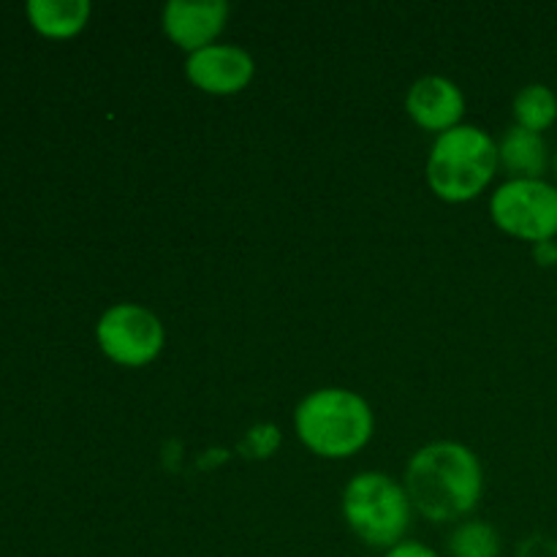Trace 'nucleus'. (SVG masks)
Returning <instances> with one entry per match:
<instances>
[{
  "label": "nucleus",
  "instance_id": "nucleus-1",
  "mask_svg": "<svg viewBox=\"0 0 557 557\" xmlns=\"http://www.w3.org/2000/svg\"><path fill=\"white\" fill-rule=\"evenodd\" d=\"M408 500L430 522H455L482 500L484 471L476 451L455 441L422 446L406 466Z\"/></svg>",
  "mask_w": 557,
  "mask_h": 557
},
{
  "label": "nucleus",
  "instance_id": "nucleus-2",
  "mask_svg": "<svg viewBox=\"0 0 557 557\" xmlns=\"http://www.w3.org/2000/svg\"><path fill=\"white\" fill-rule=\"evenodd\" d=\"M373 408L362 395L341 386L315 389L294 411V430L313 455L346 460L373 438Z\"/></svg>",
  "mask_w": 557,
  "mask_h": 557
},
{
  "label": "nucleus",
  "instance_id": "nucleus-3",
  "mask_svg": "<svg viewBox=\"0 0 557 557\" xmlns=\"http://www.w3.org/2000/svg\"><path fill=\"white\" fill-rule=\"evenodd\" d=\"M498 141L476 125H457L435 136L428 158V185L441 201L476 199L498 172Z\"/></svg>",
  "mask_w": 557,
  "mask_h": 557
},
{
  "label": "nucleus",
  "instance_id": "nucleus-4",
  "mask_svg": "<svg viewBox=\"0 0 557 557\" xmlns=\"http://www.w3.org/2000/svg\"><path fill=\"white\" fill-rule=\"evenodd\" d=\"M411 509L406 487L386 473H357L343 490V517L348 528L373 549H392L406 542Z\"/></svg>",
  "mask_w": 557,
  "mask_h": 557
},
{
  "label": "nucleus",
  "instance_id": "nucleus-5",
  "mask_svg": "<svg viewBox=\"0 0 557 557\" xmlns=\"http://www.w3.org/2000/svg\"><path fill=\"white\" fill-rule=\"evenodd\" d=\"M493 223L509 237L539 245L557 237V185L547 180H506L490 199Z\"/></svg>",
  "mask_w": 557,
  "mask_h": 557
},
{
  "label": "nucleus",
  "instance_id": "nucleus-6",
  "mask_svg": "<svg viewBox=\"0 0 557 557\" xmlns=\"http://www.w3.org/2000/svg\"><path fill=\"white\" fill-rule=\"evenodd\" d=\"M96 341L120 368H145L158 359L166 332L152 310L134 302H120L98 319Z\"/></svg>",
  "mask_w": 557,
  "mask_h": 557
},
{
  "label": "nucleus",
  "instance_id": "nucleus-7",
  "mask_svg": "<svg viewBox=\"0 0 557 557\" xmlns=\"http://www.w3.org/2000/svg\"><path fill=\"white\" fill-rule=\"evenodd\" d=\"M253 58L234 44H212L185 60V76L190 85L210 96H237L253 82Z\"/></svg>",
  "mask_w": 557,
  "mask_h": 557
},
{
  "label": "nucleus",
  "instance_id": "nucleus-8",
  "mask_svg": "<svg viewBox=\"0 0 557 557\" xmlns=\"http://www.w3.org/2000/svg\"><path fill=\"white\" fill-rule=\"evenodd\" d=\"M228 20L223 0H169L161 11V27L172 44L188 54L212 47Z\"/></svg>",
  "mask_w": 557,
  "mask_h": 557
},
{
  "label": "nucleus",
  "instance_id": "nucleus-9",
  "mask_svg": "<svg viewBox=\"0 0 557 557\" xmlns=\"http://www.w3.org/2000/svg\"><path fill=\"white\" fill-rule=\"evenodd\" d=\"M408 117L430 134H446L457 128L466 114V96L446 76H422L406 96Z\"/></svg>",
  "mask_w": 557,
  "mask_h": 557
},
{
  "label": "nucleus",
  "instance_id": "nucleus-10",
  "mask_svg": "<svg viewBox=\"0 0 557 557\" xmlns=\"http://www.w3.org/2000/svg\"><path fill=\"white\" fill-rule=\"evenodd\" d=\"M500 166L511 174V180H544L542 174L549 166V147L536 131L511 125L506 128L498 145Z\"/></svg>",
  "mask_w": 557,
  "mask_h": 557
},
{
  "label": "nucleus",
  "instance_id": "nucleus-11",
  "mask_svg": "<svg viewBox=\"0 0 557 557\" xmlns=\"http://www.w3.org/2000/svg\"><path fill=\"white\" fill-rule=\"evenodd\" d=\"M27 20L41 36L71 38L85 30L90 20V3L87 0H30Z\"/></svg>",
  "mask_w": 557,
  "mask_h": 557
},
{
  "label": "nucleus",
  "instance_id": "nucleus-12",
  "mask_svg": "<svg viewBox=\"0 0 557 557\" xmlns=\"http://www.w3.org/2000/svg\"><path fill=\"white\" fill-rule=\"evenodd\" d=\"M515 120L520 128L536 131V134H542L549 125H555L557 96L553 92V87L539 85V82L522 87L515 96Z\"/></svg>",
  "mask_w": 557,
  "mask_h": 557
},
{
  "label": "nucleus",
  "instance_id": "nucleus-13",
  "mask_svg": "<svg viewBox=\"0 0 557 557\" xmlns=\"http://www.w3.org/2000/svg\"><path fill=\"white\" fill-rule=\"evenodd\" d=\"M451 557H500V536L490 522L468 520L449 536Z\"/></svg>",
  "mask_w": 557,
  "mask_h": 557
},
{
  "label": "nucleus",
  "instance_id": "nucleus-14",
  "mask_svg": "<svg viewBox=\"0 0 557 557\" xmlns=\"http://www.w3.org/2000/svg\"><path fill=\"white\" fill-rule=\"evenodd\" d=\"M384 557H441V555L422 542H400L397 547L386 549Z\"/></svg>",
  "mask_w": 557,
  "mask_h": 557
},
{
  "label": "nucleus",
  "instance_id": "nucleus-15",
  "mask_svg": "<svg viewBox=\"0 0 557 557\" xmlns=\"http://www.w3.org/2000/svg\"><path fill=\"white\" fill-rule=\"evenodd\" d=\"M520 557H557V542L553 539H528Z\"/></svg>",
  "mask_w": 557,
  "mask_h": 557
},
{
  "label": "nucleus",
  "instance_id": "nucleus-16",
  "mask_svg": "<svg viewBox=\"0 0 557 557\" xmlns=\"http://www.w3.org/2000/svg\"><path fill=\"white\" fill-rule=\"evenodd\" d=\"M533 259L542 267H555L557 264V239H547V243L533 245Z\"/></svg>",
  "mask_w": 557,
  "mask_h": 557
},
{
  "label": "nucleus",
  "instance_id": "nucleus-17",
  "mask_svg": "<svg viewBox=\"0 0 557 557\" xmlns=\"http://www.w3.org/2000/svg\"><path fill=\"white\" fill-rule=\"evenodd\" d=\"M555 177H557V152H555Z\"/></svg>",
  "mask_w": 557,
  "mask_h": 557
}]
</instances>
